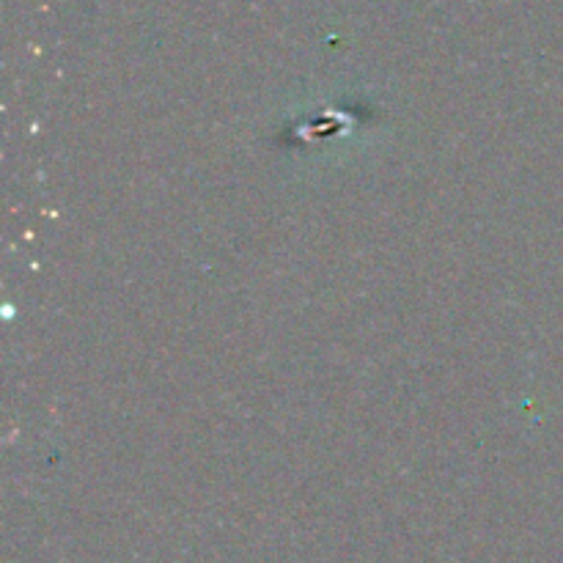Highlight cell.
Returning a JSON list of instances; mask_svg holds the SVG:
<instances>
[]
</instances>
